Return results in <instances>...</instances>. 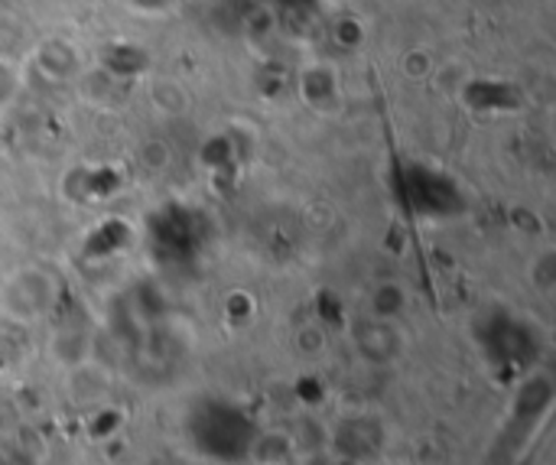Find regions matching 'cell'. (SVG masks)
I'll return each instance as SVG.
<instances>
[{
    "mask_svg": "<svg viewBox=\"0 0 556 465\" xmlns=\"http://www.w3.org/2000/svg\"><path fill=\"white\" fill-rule=\"evenodd\" d=\"M332 447H336V453L342 460H352L358 465H375L378 460H384V447H388L384 424L371 420V417L342 420L332 430Z\"/></svg>",
    "mask_w": 556,
    "mask_h": 465,
    "instance_id": "1",
    "label": "cell"
},
{
    "mask_svg": "<svg viewBox=\"0 0 556 465\" xmlns=\"http://www.w3.org/2000/svg\"><path fill=\"white\" fill-rule=\"evenodd\" d=\"M358 345H362V352H365L368 362H394V359L401 355V342H397L394 326L375 323V319L362 326Z\"/></svg>",
    "mask_w": 556,
    "mask_h": 465,
    "instance_id": "2",
    "label": "cell"
},
{
    "mask_svg": "<svg viewBox=\"0 0 556 465\" xmlns=\"http://www.w3.org/2000/svg\"><path fill=\"white\" fill-rule=\"evenodd\" d=\"M375 465H391V463H388V460H378V463H375Z\"/></svg>",
    "mask_w": 556,
    "mask_h": 465,
    "instance_id": "3",
    "label": "cell"
}]
</instances>
